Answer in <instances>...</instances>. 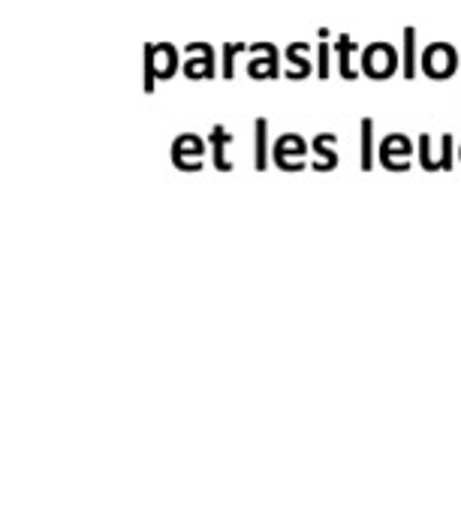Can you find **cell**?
<instances>
[{
  "instance_id": "1",
  "label": "cell",
  "mask_w": 461,
  "mask_h": 512,
  "mask_svg": "<svg viewBox=\"0 0 461 512\" xmlns=\"http://www.w3.org/2000/svg\"><path fill=\"white\" fill-rule=\"evenodd\" d=\"M272 160L284 169V172H302L308 166V142L299 133H287L275 142L272 148Z\"/></svg>"
},
{
  "instance_id": "2",
  "label": "cell",
  "mask_w": 461,
  "mask_h": 512,
  "mask_svg": "<svg viewBox=\"0 0 461 512\" xmlns=\"http://www.w3.org/2000/svg\"><path fill=\"white\" fill-rule=\"evenodd\" d=\"M452 148H455V145H452V136H449V133L440 139V148H434L431 136L422 133L419 142H416L419 166H422L425 172H449V169H452Z\"/></svg>"
},
{
  "instance_id": "3",
  "label": "cell",
  "mask_w": 461,
  "mask_h": 512,
  "mask_svg": "<svg viewBox=\"0 0 461 512\" xmlns=\"http://www.w3.org/2000/svg\"><path fill=\"white\" fill-rule=\"evenodd\" d=\"M458 70V52L449 43H431L422 52V73L428 79H449Z\"/></svg>"
},
{
  "instance_id": "4",
  "label": "cell",
  "mask_w": 461,
  "mask_h": 512,
  "mask_svg": "<svg viewBox=\"0 0 461 512\" xmlns=\"http://www.w3.org/2000/svg\"><path fill=\"white\" fill-rule=\"evenodd\" d=\"M413 142L401 133H389L383 142H380V166L389 169V172H407L410 169V160H413Z\"/></svg>"
},
{
  "instance_id": "5",
  "label": "cell",
  "mask_w": 461,
  "mask_h": 512,
  "mask_svg": "<svg viewBox=\"0 0 461 512\" xmlns=\"http://www.w3.org/2000/svg\"><path fill=\"white\" fill-rule=\"evenodd\" d=\"M362 70L371 76V79H389L395 70H398V55L389 43H374L365 49L362 55Z\"/></svg>"
},
{
  "instance_id": "6",
  "label": "cell",
  "mask_w": 461,
  "mask_h": 512,
  "mask_svg": "<svg viewBox=\"0 0 461 512\" xmlns=\"http://www.w3.org/2000/svg\"><path fill=\"white\" fill-rule=\"evenodd\" d=\"M335 142H338V136H332V133H320L314 142H311V148H314V169L317 172H332L335 166H338V151H335Z\"/></svg>"
},
{
  "instance_id": "7",
  "label": "cell",
  "mask_w": 461,
  "mask_h": 512,
  "mask_svg": "<svg viewBox=\"0 0 461 512\" xmlns=\"http://www.w3.org/2000/svg\"><path fill=\"white\" fill-rule=\"evenodd\" d=\"M254 52L257 55L263 52V58H254L251 61V76H260V79L278 76V49L269 46V43H260V46H254Z\"/></svg>"
},
{
  "instance_id": "8",
  "label": "cell",
  "mask_w": 461,
  "mask_h": 512,
  "mask_svg": "<svg viewBox=\"0 0 461 512\" xmlns=\"http://www.w3.org/2000/svg\"><path fill=\"white\" fill-rule=\"evenodd\" d=\"M287 61H290V70L287 76L290 79H305L311 73V61H308V43H293L287 49Z\"/></svg>"
},
{
  "instance_id": "9",
  "label": "cell",
  "mask_w": 461,
  "mask_h": 512,
  "mask_svg": "<svg viewBox=\"0 0 461 512\" xmlns=\"http://www.w3.org/2000/svg\"><path fill=\"white\" fill-rule=\"evenodd\" d=\"M338 55H341V76L344 79H356V70H353V52H356V43L350 37H338L335 43Z\"/></svg>"
},
{
  "instance_id": "10",
  "label": "cell",
  "mask_w": 461,
  "mask_h": 512,
  "mask_svg": "<svg viewBox=\"0 0 461 512\" xmlns=\"http://www.w3.org/2000/svg\"><path fill=\"white\" fill-rule=\"evenodd\" d=\"M362 169H374V121H362Z\"/></svg>"
},
{
  "instance_id": "11",
  "label": "cell",
  "mask_w": 461,
  "mask_h": 512,
  "mask_svg": "<svg viewBox=\"0 0 461 512\" xmlns=\"http://www.w3.org/2000/svg\"><path fill=\"white\" fill-rule=\"evenodd\" d=\"M404 76L407 79L416 76V31L413 28L404 31Z\"/></svg>"
},
{
  "instance_id": "12",
  "label": "cell",
  "mask_w": 461,
  "mask_h": 512,
  "mask_svg": "<svg viewBox=\"0 0 461 512\" xmlns=\"http://www.w3.org/2000/svg\"><path fill=\"white\" fill-rule=\"evenodd\" d=\"M269 163V124L260 118L257 121V169L263 172Z\"/></svg>"
},
{
  "instance_id": "13",
  "label": "cell",
  "mask_w": 461,
  "mask_h": 512,
  "mask_svg": "<svg viewBox=\"0 0 461 512\" xmlns=\"http://www.w3.org/2000/svg\"><path fill=\"white\" fill-rule=\"evenodd\" d=\"M320 79H329V43L320 46Z\"/></svg>"
},
{
  "instance_id": "14",
  "label": "cell",
  "mask_w": 461,
  "mask_h": 512,
  "mask_svg": "<svg viewBox=\"0 0 461 512\" xmlns=\"http://www.w3.org/2000/svg\"><path fill=\"white\" fill-rule=\"evenodd\" d=\"M458 160H461V148H458Z\"/></svg>"
}]
</instances>
